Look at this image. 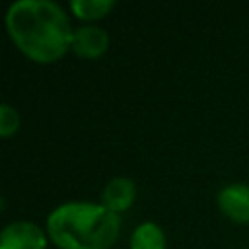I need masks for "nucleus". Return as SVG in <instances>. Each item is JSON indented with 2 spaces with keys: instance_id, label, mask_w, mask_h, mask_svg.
I'll list each match as a JSON object with an SVG mask.
<instances>
[{
  "instance_id": "3",
  "label": "nucleus",
  "mask_w": 249,
  "mask_h": 249,
  "mask_svg": "<svg viewBox=\"0 0 249 249\" xmlns=\"http://www.w3.org/2000/svg\"><path fill=\"white\" fill-rule=\"evenodd\" d=\"M0 249H47V233L33 222H10L2 230Z\"/></svg>"
},
{
  "instance_id": "2",
  "label": "nucleus",
  "mask_w": 249,
  "mask_h": 249,
  "mask_svg": "<svg viewBox=\"0 0 249 249\" xmlns=\"http://www.w3.org/2000/svg\"><path fill=\"white\" fill-rule=\"evenodd\" d=\"M121 233V216L103 204L70 200L47 218V235L58 249H111Z\"/></svg>"
},
{
  "instance_id": "5",
  "label": "nucleus",
  "mask_w": 249,
  "mask_h": 249,
  "mask_svg": "<svg viewBox=\"0 0 249 249\" xmlns=\"http://www.w3.org/2000/svg\"><path fill=\"white\" fill-rule=\"evenodd\" d=\"M109 49V35L97 25H82L74 29L70 51L80 58H99Z\"/></svg>"
},
{
  "instance_id": "1",
  "label": "nucleus",
  "mask_w": 249,
  "mask_h": 249,
  "mask_svg": "<svg viewBox=\"0 0 249 249\" xmlns=\"http://www.w3.org/2000/svg\"><path fill=\"white\" fill-rule=\"evenodd\" d=\"M6 29L14 45L39 64L62 58L74 37L66 12L53 0H18L10 4Z\"/></svg>"
},
{
  "instance_id": "4",
  "label": "nucleus",
  "mask_w": 249,
  "mask_h": 249,
  "mask_svg": "<svg viewBox=\"0 0 249 249\" xmlns=\"http://www.w3.org/2000/svg\"><path fill=\"white\" fill-rule=\"evenodd\" d=\"M218 208L237 224H249V185L231 183L218 193Z\"/></svg>"
},
{
  "instance_id": "6",
  "label": "nucleus",
  "mask_w": 249,
  "mask_h": 249,
  "mask_svg": "<svg viewBox=\"0 0 249 249\" xmlns=\"http://www.w3.org/2000/svg\"><path fill=\"white\" fill-rule=\"evenodd\" d=\"M134 198H136V185L128 177H115L101 191V204L115 214L128 210Z\"/></svg>"
},
{
  "instance_id": "7",
  "label": "nucleus",
  "mask_w": 249,
  "mask_h": 249,
  "mask_svg": "<svg viewBox=\"0 0 249 249\" xmlns=\"http://www.w3.org/2000/svg\"><path fill=\"white\" fill-rule=\"evenodd\" d=\"M165 233L154 222H142L130 235V249H165Z\"/></svg>"
},
{
  "instance_id": "9",
  "label": "nucleus",
  "mask_w": 249,
  "mask_h": 249,
  "mask_svg": "<svg viewBox=\"0 0 249 249\" xmlns=\"http://www.w3.org/2000/svg\"><path fill=\"white\" fill-rule=\"evenodd\" d=\"M19 128V115L10 103L0 105V136L10 138Z\"/></svg>"
},
{
  "instance_id": "8",
  "label": "nucleus",
  "mask_w": 249,
  "mask_h": 249,
  "mask_svg": "<svg viewBox=\"0 0 249 249\" xmlns=\"http://www.w3.org/2000/svg\"><path fill=\"white\" fill-rule=\"evenodd\" d=\"M115 8V0H72L70 10L82 21H95Z\"/></svg>"
}]
</instances>
